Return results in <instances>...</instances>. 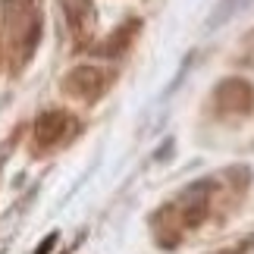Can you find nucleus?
I'll return each instance as SVG.
<instances>
[{
	"mask_svg": "<svg viewBox=\"0 0 254 254\" xmlns=\"http://www.w3.org/2000/svg\"><path fill=\"white\" fill-rule=\"evenodd\" d=\"M135 28H138V22H126L123 28H116L113 38H110V41H107V44L101 47V57H120V54L126 51V47H129Z\"/></svg>",
	"mask_w": 254,
	"mask_h": 254,
	"instance_id": "obj_6",
	"label": "nucleus"
},
{
	"mask_svg": "<svg viewBox=\"0 0 254 254\" xmlns=\"http://www.w3.org/2000/svg\"><path fill=\"white\" fill-rule=\"evenodd\" d=\"M104 72L97 69V66H75V69L66 72V79H63V88H66V94H72V97H79V101H94L97 94L104 91Z\"/></svg>",
	"mask_w": 254,
	"mask_h": 254,
	"instance_id": "obj_3",
	"label": "nucleus"
},
{
	"mask_svg": "<svg viewBox=\"0 0 254 254\" xmlns=\"http://www.w3.org/2000/svg\"><path fill=\"white\" fill-rule=\"evenodd\" d=\"M54 245H57V236H47V239H44V242H41V248H38V251H35V254H47V251H51V248H54Z\"/></svg>",
	"mask_w": 254,
	"mask_h": 254,
	"instance_id": "obj_7",
	"label": "nucleus"
},
{
	"mask_svg": "<svg viewBox=\"0 0 254 254\" xmlns=\"http://www.w3.org/2000/svg\"><path fill=\"white\" fill-rule=\"evenodd\" d=\"M210 207V182H194L182 194V223L185 226H198L207 217Z\"/></svg>",
	"mask_w": 254,
	"mask_h": 254,
	"instance_id": "obj_4",
	"label": "nucleus"
},
{
	"mask_svg": "<svg viewBox=\"0 0 254 254\" xmlns=\"http://www.w3.org/2000/svg\"><path fill=\"white\" fill-rule=\"evenodd\" d=\"M63 129H66V113H60V110L41 113L35 120V144L38 148H54L63 138Z\"/></svg>",
	"mask_w": 254,
	"mask_h": 254,
	"instance_id": "obj_5",
	"label": "nucleus"
},
{
	"mask_svg": "<svg viewBox=\"0 0 254 254\" xmlns=\"http://www.w3.org/2000/svg\"><path fill=\"white\" fill-rule=\"evenodd\" d=\"M213 101H217L220 113L245 116V113H251V107H254V88H251L245 79H226V82L217 85Z\"/></svg>",
	"mask_w": 254,
	"mask_h": 254,
	"instance_id": "obj_2",
	"label": "nucleus"
},
{
	"mask_svg": "<svg viewBox=\"0 0 254 254\" xmlns=\"http://www.w3.org/2000/svg\"><path fill=\"white\" fill-rule=\"evenodd\" d=\"M6 28L13 32L19 60H28L38 41H41V22H38L32 0H6Z\"/></svg>",
	"mask_w": 254,
	"mask_h": 254,
	"instance_id": "obj_1",
	"label": "nucleus"
}]
</instances>
